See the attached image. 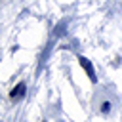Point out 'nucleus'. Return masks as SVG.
Instances as JSON below:
<instances>
[{"instance_id":"nucleus-1","label":"nucleus","mask_w":122,"mask_h":122,"mask_svg":"<svg viewBox=\"0 0 122 122\" xmlns=\"http://www.w3.org/2000/svg\"><path fill=\"white\" fill-rule=\"evenodd\" d=\"M78 61H80V65L84 67V71L88 72L90 80H92V82H95L97 78H95V71H93V65H92V61H90V59H86V57H78Z\"/></svg>"},{"instance_id":"nucleus-2","label":"nucleus","mask_w":122,"mask_h":122,"mask_svg":"<svg viewBox=\"0 0 122 122\" xmlns=\"http://www.w3.org/2000/svg\"><path fill=\"white\" fill-rule=\"evenodd\" d=\"M25 90H27V86H25V82H19L13 90H11V99H21L23 95H25Z\"/></svg>"},{"instance_id":"nucleus-3","label":"nucleus","mask_w":122,"mask_h":122,"mask_svg":"<svg viewBox=\"0 0 122 122\" xmlns=\"http://www.w3.org/2000/svg\"><path fill=\"white\" fill-rule=\"evenodd\" d=\"M101 112H103V114H109V112H111V103H109V101H103V103H101Z\"/></svg>"}]
</instances>
